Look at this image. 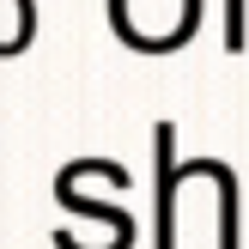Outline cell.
Masks as SVG:
<instances>
[{"mask_svg": "<svg viewBox=\"0 0 249 249\" xmlns=\"http://www.w3.org/2000/svg\"><path fill=\"white\" fill-rule=\"evenodd\" d=\"M109 24H116L122 43L164 55V49H182L201 31V0H109Z\"/></svg>", "mask_w": 249, "mask_h": 249, "instance_id": "obj_1", "label": "cell"}, {"mask_svg": "<svg viewBox=\"0 0 249 249\" xmlns=\"http://www.w3.org/2000/svg\"><path fill=\"white\" fill-rule=\"evenodd\" d=\"M177 122L152 128V249H177Z\"/></svg>", "mask_w": 249, "mask_h": 249, "instance_id": "obj_2", "label": "cell"}, {"mask_svg": "<svg viewBox=\"0 0 249 249\" xmlns=\"http://www.w3.org/2000/svg\"><path fill=\"white\" fill-rule=\"evenodd\" d=\"M36 36V6L31 0H0V55H18Z\"/></svg>", "mask_w": 249, "mask_h": 249, "instance_id": "obj_3", "label": "cell"}, {"mask_svg": "<svg viewBox=\"0 0 249 249\" xmlns=\"http://www.w3.org/2000/svg\"><path fill=\"white\" fill-rule=\"evenodd\" d=\"M249 36V0H225V49H243Z\"/></svg>", "mask_w": 249, "mask_h": 249, "instance_id": "obj_4", "label": "cell"}]
</instances>
